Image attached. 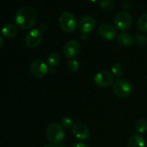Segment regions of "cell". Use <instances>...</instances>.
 <instances>
[{
    "label": "cell",
    "mask_w": 147,
    "mask_h": 147,
    "mask_svg": "<svg viewBox=\"0 0 147 147\" xmlns=\"http://www.w3.org/2000/svg\"><path fill=\"white\" fill-rule=\"evenodd\" d=\"M88 1H90V2H96V1H98V0H87Z\"/></svg>",
    "instance_id": "cell-27"
},
{
    "label": "cell",
    "mask_w": 147,
    "mask_h": 147,
    "mask_svg": "<svg viewBox=\"0 0 147 147\" xmlns=\"http://www.w3.org/2000/svg\"><path fill=\"white\" fill-rule=\"evenodd\" d=\"M145 144L146 142L144 139L141 135L136 134L129 139L127 147H145Z\"/></svg>",
    "instance_id": "cell-14"
},
{
    "label": "cell",
    "mask_w": 147,
    "mask_h": 147,
    "mask_svg": "<svg viewBox=\"0 0 147 147\" xmlns=\"http://www.w3.org/2000/svg\"><path fill=\"white\" fill-rule=\"evenodd\" d=\"M37 13L31 7H23L17 11L15 15V22L19 27L30 30L35 24Z\"/></svg>",
    "instance_id": "cell-1"
},
{
    "label": "cell",
    "mask_w": 147,
    "mask_h": 147,
    "mask_svg": "<svg viewBox=\"0 0 147 147\" xmlns=\"http://www.w3.org/2000/svg\"><path fill=\"white\" fill-rule=\"evenodd\" d=\"M58 22L60 28L65 32H73L77 28L78 24L76 17L68 11H65L60 14Z\"/></svg>",
    "instance_id": "cell-3"
},
{
    "label": "cell",
    "mask_w": 147,
    "mask_h": 147,
    "mask_svg": "<svg viewBox=\"0 0 147 147\" xmlns=\"http://www.w3.org/2000/svg\"><path fill=\"white\" fill-rule=\"evenodd\" d=\"M46 29H47V26L45 25V24H41V26H40V31H45V30H46Z\"/></svg>",
    "instance_id": "cell-25"
},
{
    "label": "cell",
    "mask_w": 147,
    "mask_h": 147,
    "mask_svg": "<svg viewBox=\"0 0 147 147\" xmlns=\"http://www.w3.org/2000/svg\"><path fill=\"white\" fill-rule=\"evenodd\" d=\"M111 70H112V73H113L116 77H118V78L121 77V76L123 75V73H124V71H125L123 66L119 63H115V64L112 66Z\"/></svg>",
    "instance_id": "cell-19"
},
{
    "label": "cell",
    "mask_w": 147,
    "mask_h": 147,
    "mask_svg": "<svg viewBox=\"0 0 147 147\" xmlns=\"http://www.w3.org/2000/svg\"><path fill=\"white\" fill-rule=\"evenodd\" d=\"M60 61V57L57 53H51L48 55L47 57V62L48 65L51 67H55L58 65Z\"/></svg>",
    "instance_id": "cell-16"
},
{
    "label": "cell",
    "mask_w": 147,
    "mask_h": 147,
    "mask_svg": "<svg viewBox=\"0 0 147 147\" xmlns=\"http://www.w3.org/2000/svg\"><path fill=\"white\" fill-rule=\"evenodd\" d=\"M147 42V37L144 34H139L135 39V42L139 46L144 45Z\"/></svg>",
    "instance_id": "cell-23"
},
{
    "label": "cell",
    "mask_w": 147,
    "mask_h": 147,
    "mask_svg": "<svg viewBox=\"0 0 147 147\" xmlns=\"http://www.w3.org/2000/svg\"><path fill=\"white\" fill-rule=\"evenodd\" d=\"M42 40V32L38 29H33L27 33L25 38L27 45L30 48H36Z\"/></svg>",
    "instance_id": "cell-8"
},
{
    "label": "cell",
    "mask_w": 147,
    "mask_h": 147,
    "mask_svg": "<svg viewBox=\"0 0 147 147\" xmlns=\"http://www.w3.org/2000/svg\"><path fill=\"white\" fill-rule=\"evenodd\" d=\"M137 27L140 31L147 32V13L143 14L138 20Z\"/></svg>",
    "instance_id": "cell-18"
},
{
    "label": "cell",
    "mask_w": 147,
    "mask_h": 147,
    "mask_svg": "<svg viewBox=\"0 0 147 147\" xmlns=\"http://www.w3.org/2000/svg\"><path fill=\"white\" fill-rule=\"evenodd\" d=\"M100 6L103 9L110 11L113 9V4L111 0H100Z\"/></svg>",
    "instance_id": "cell-20"
},
{
    "label": "cell",
    "mask_w": 147,
    "mask_h": 147,
    "mask_svg": "<svg viewBox=\"0 0 147 147\" xmlns=\"http://www.w3.org/2000/svg\"><path fill=\"white\" fill-rule=\"evenodd\" d=\"M3 44H4V40H3L2 37L0 35V48L3 46Z\"/></svg>",
    "instance_id": "cell-26"
},
{
    "label": "cell",
    "mask_w": 147,
    "mask_h": 147,
    "mask_svg": "<svg viewBox=\"0 0 147 147\" xmlns=\"http://www.w3.org/2000/svg\"><path fill=\"white\" fill-rule=\"evenodd\" d=\"M98 33L100 37L106 40H113L117 34L116 28L109 23H103L98 27Z\"/></svg>",
    "instance_id": "cell-11"
},
{
    "label": "cell",
    "mask_w": 147,
    "mask_h": 147,
    "mask_svg": "<svg viewBox=\"0 0 147 147\" xmlns=\"http://www.w3.org/2000/svg\"><path fill=\"white\" fill-rule=\"evenodd\" d=\"M56 147H67V146H57Z\"/></svg>",
    "instance_id": "cell-29"
},
{
    "label": "cell",
    "mask_w": 147,
    "mask_h": 147,
    "mask_svg": "<svg viewBox=\"0 0 147 147\" xmlns=\"http://www.w3.org/2000/svg\"><path fill=\"white\" fill-rule=\"evenodd\" d=\"M96 27V20L90 16H84L78 22V28L83 34H87L91 32Z\"/></svg>",
    "instance_id": "cell-10"
},
{
    "label": "cell",
    "mask_w": 147,
    "mask_h": 147,
    "mask_svg": "<svg viewBox=\"0 0 147 147\" xmlns=\"http://www.w3.org/2000/svg\"><path fill=\"white\" fill-rule=\"evenodd\" d=\"M32 74L37 78H42L49 72V67L45 62L40 59L34 60L30 65Z\"/></svg>",
    "instance_id": "cell-6"
},
{
    "label": "cell",
    "mask_w": 147,
    "mask_h": 147,
    "mask_svg": "<svg viewBox=\"0 0 147 147\" xmlns=\"http://www.w3.org/2000/svg\"><path fill=\"white\" fill-rule=\"evenodd\" d=\"M115 27L121 31L129 30L132 24V17L127 11L118 13L114 18Z\"/></svg>",
    "instance_id": "cell-5"
},
{
    "label": "cell",
    "mask_w": 147,
    "mask_h": 147,
    "mask_svg": "<svg viewBox=\"0 0 147 147\" xmlns=\"http://www.w3.org/2000/svg\"><path fill=\"white\" fill-rule=\"evenodd\" d=\"M46 135H47V140L50 144L57 145L61 144L64 141L65 133L62 125L54 122L50 123L47 126Z\"/></svg>",
    "instance_id": "cell-2"
},
{
    "label": "cell",
    "mask_w": 147,
    "mask_h": 147,
    "mask_svg": "<svg viewBox=\"0 0 147 147\" xmlns=\"http://www.w3.org/2000/svg\"><path fill=\"white\" fill-rule=\"evenodd\" d=\"M73 134L77 139L80 140H86L90 136V131L83 123H77L73 127Z\"/></svg>",
    "instance_id": "cell-12"
},
{
    "label": "cell",
    "mask_w": 147,
    "mask_h": 147,
    "mask_svg": "<svg viewBox=\"0 0 147 147\" xmlns=\"http://www.w3.org/2000/svg\"><path fill=\"white\" fill-rule=\"evenodd\" d=\"M117 40L119 44L121 45L122 46H125V47L131 46L134 42L132 36L129 34V33L125 32H122L119 34L117 37Z\"/></svg>",
    "instance_id": "cell-15"
},
{
    "label": "cell",
    "mask_w": 147,
    "mask_h": 147,
    "mask_svg": "<svg viewBox=\"0 0 147 147\" xmlns=\"http://www.w3.org/2000/svg\"><path fill=\"white\" fill-rule=\"evenodd\" d=\"M72 147H89L86 144L83 142H76L72 146Z\"/></svg>",
    "instance_id": "cell-24"
},
{
    "label": "cell",
    "mask_w": 147,
    "mask_h": 147,
    "mask_svg": "<svg viewBox=\"0 0 147 147\" xmlns=\"http://www.w3.org/2000/svg\"><path fill=\"white\" fill-rule=\"evenodd\" d=\"M44 147H53V146L51 144H47V145H45Z\"/></svg>",
    "instance_id": "cell-28"
},
{
    "label": "cell",
    "mask_w": 147,
    "mask_h": 147,
    "mask_svg": "<svg viewBox=\"0 0 147 147\" xmlns=\"http://www.w3.org/2000/svg\"><path fill=\"white\" fill-rule=\"evenodd\" d=\"M17 26L13 24H7L1 28V32L2 35L6 38H12L15 37L17 34Z\"/></svg>",
    "instance_id": "cell-13"
},
{
    "label": "cell",
    "mask_w": 147,
    "mask_h": 147,
    "mask_svg": "<svg viewBox=\"0 0 147 147\" xmlns=\"http://www.w3.org/2000/svg\"><path fill=\"white\" fill-rule=\"evenodd\" d=\"M94 83L96 86L101 88H107L113 83V76L109 71H100L94 77Z\"/></svg>",
    "instance_id": "cell-7"
},
{
    "label": "cell",
    "mask_w": 147,
    "mask_h": 147,
    "mask_svg": "<svg viewBox=\"0 0 147 147\" xmlns=\"http://www.w3.org/2000/svg\"><path fill=\"white\" fill-rule=\"evenodd\" d=\"M61 123L63 127L66 128V129H70L73 127V121L70 118L64 117L61 121Z\"/></svg>",
    "instance_id": "cell-22"
},
{
    "label": "cell",
    "mask_w": 147,
    "mask_h": 147,
    "mask_svg": "<svg viewBox=\"0 0 147 147\" xmlns=\"http://www.w3.org/2000/svg\"><path fill=\"white\" fill-rule=\"evenodd\" d=\"M113 90L116 96L121 98H125L131 93V85L125 79H119L113 83Z\"/></svg>",
    "instance_id": "cell-4"
},
{
    "label": "cell",
    "mask_w": 147,
    "mask_h": 147,
    "mask_svg": "<svg viewBox=\"0 0 147 147\" xmlns=\"http://www.w3.org/2000/svg\"><path fill=\"white\" fill-rule=\"evenodd\" d=\"M135 131L138 134H144L147 131V120L140 119L136 122L135 125Z\"/></svg>",
    "instance_id": "cell-17"
},
{
    "label": "cell",
    "mask_w": 147,
    "mask_h": 147,
    "mask_svg": "<svg viewBox=\"0 0 147 147\" xmlns=\"http://www.w3.org/2000/svg\"><path fill=\"white\" fill-rule=\"evenodd\" d=\"M79 63L77 60L72 59L67 63V68L70 71L76 72L79 69Z\"/></svg>",
    "instance_id": "cell-21"
},
{
    "label": "cell",
    "mask_w": 147,
    "mask_h": 147,
    "mask_svg": "<svg viewBox=\"0 0 147 147\" xmlns=\"http://www.w3.org/2000/svg\"><path fill=\"white\" fill-rule=\"evenodd\" d=\"M80 44L78 42L75 40H71L66 42L63 47V53H64L65 56L70 60L77 57V55L80 53Z\"/></svg>",
    "instance_id": "cell-9"
}]
</instances>
